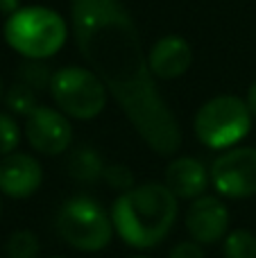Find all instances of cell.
<instances>
[{
	"mask_svg": "<svg viewBox=\"0 0 256 258\" xmlns=\"http://www.w3.org/2000/svg\"><path fill=\"white\" fill-rule=\"evenodd\" d=\"M73 36L89 68L107 84L145 145L172 156L181 127L152 75L139 30L120 0H71Z\"/></svg>",
	"mask_w": 256,
	"mask_h": 258,
	"instance_id": "1",
	"label": "cell"
},
{
	"mask_svg": "<svg viewBox=\"0 0 256 258\" xmlns=\"http://www.w3.org/2000/svg\"><path fill=\"white\" fill-rule=\"evenodd\" d=\"M113 231L132 249H152L172 231L179 200L163 183L150 181L120 192L111 206Z\"/></svg>",
	"mask_w": 256,
	"mask_h": 258,
	"instance_id": "2",
	"label": "cell"
},
{
	"mask_svg": "<svg viewBox=\"0 0 256 258\" xmlns=\"http://www.w3.org/2000/svg\"><path fill=\"white\" fill-rule=\"evenodd\" d=\"M3 36L5 43L23 59L45 61L63 48L68 23L61 14L45 5H27L7 16Z\"/></svg>",
	"mask_w": 256,
	"mask_h": 258,
	"instance_id": "3",
	"label": "cell"
},
{
	"mask_svg": "<svg viewBox=\"0 0 256 258\" xmlns=\"http://www.w3.org/2000/svg\"><path fill=\"white\" fill-rule=\"evenodd\" d=\"M54 229L77 251H102L113 240L111 213L93 197H68L57 211Z\"/></svg>",
	"mask_w": 256,
	"mask_h": 258,
	"instance_id": "4",
	"label": "cell"
},
{
	"mask_svg": "<svg viewBox=\"0 0 256 258\" xmlns=\"http://www.w3.org/2000/svg\"><path fill=\"white\" fill-rule=\"evenodd\" d=\"M252 111L247 102L236 95H216L198 109L193 118L195 136L209 150L236 147L252 129Z\"/></svg>",
	"mask_w": 256,
	"mask_h": 258,
	"instance_id": "5",
	"label": "cell"
},
{
	"mask_svg": "<svg viewBox=\"0 0 256 258\" xmlns=\"http://www.w3.org/2000/svg\"><path fill=\"white\" fill-rule=\"evenodd\" d=\"M54 107L73 120H93L104 111L109 89L91 68L63 66L54 71L50 82Z\"/></svg>",
	"mask_w": 256,
	"mask_h": 258,
	"instance_id": "6",
	"label": "cell"
},
{
	"mask_svg": "<svg viewBox=\"0 0 256 258\" xmlns=\"http://www.w3.org/2000/svg\"><path fill=\"white\" fill-rule=\"evenodd\" d=\"M211 186L229 200L256 195V147H229L211 163Z\"/></svg>",
	"mask_w": 256,
	"mask_h": 258,
	"instance_id": "7",
	"label": "cell"
},
{
	"mask_svg": "<svg viewBox=\"0 0 256 258\" xmlns=\"http://www.w3.org/2000/svg\"><path fill=\"white\" fill-rule=\"evenodd\" d=\"M25 138L30 147L39 154L59 156L68 152L73 143V127L71 118L52 107H36L25 116L23 125Z\"/></svg>",
	"mask_w": 256,
	"mask_h": 258,
	"instance_id": "8",
	"label": "cell"
},
{
	"mask_svg": "<svg viewBox=\"0 0 256 258\" xmlns=\"http://www.w3.org/2000/svg\"><path fill=\"white\" fill-rule=\"evenodd\" d=\"M190 240L200 245H216L229 233V209L216 195H200L190 200L184 215Z\"/></svg>",
	"mask_w": 256,
	"mask_h": 258,
	"instance_id": "9",
	"label": "cell"
},
{
	"mask_svg": "<svg viewBox=\"0 0 256 258\" xmlns=\"http://www.w3.org/2000/svg\"><path fill=\"white\" fill-rule=\"evenodd\" d=\"M43 183V168L27 152L0 156V192L12 200H27Z\"/></svg>",
	"mask_w": 256,
	"mask_h": 258,
	"instance_id": "10",
	"label": "cell"
},
{
	"mask_svg": "<svg viewBox=\"0 0 256 258\" xmlns=\"http://www.w3.org/2000/svg\"><path fill=\"white\" fill-rule=\"evenodd\" d=\"M148 63L157 80H163V82L179 80L181 75L188 73L190 63H193V48H190L188 41L179 34L161 36V39L150 48Z\"/></svg>",
	"mask_w": 256,
	"mask_h": 258,
	"instance_id": "11",
	"label": "cell"
},
{
	"mask_svg": "<svg viewBox=\"0 0 256 258\" xmlns=\"http://www.w3.org/2000/svg\"><path fill=\"white\" fill-rule=\"evenodd\" d=\"M209 183H211V174L195 156H177L166 165L163 172V186L177 200H195L204 195Z\"/></svg>",
	"mask_w": 256,
	"mask_h": 258,
	"instance_id": "12",
	"label": "cell"
},
{
	"mask_svg": "<svg viewBox=\"0 0 256 258\" xmlns=\"http://www.w3.org/2000/svg\"><path fill=\"white\" fill-rule=\"evenodd\" d=\"M104 161L100 156L98 150L89 145H82L77 150H73L66 159V172L71 179H75L77 183H95L102 181L104 174Z\"/></svg>",
	"mask_w": 256,
	"mask_h": 258,
	"instance_id": "13",
	"label": "cell"
},
{
	"mask_svg": "<svg viewBox=\"0 0 256 258\" xmlns=\"http://www.w3.org/2000/svg\"><path fill=\"white\" fill-rule=\"evenodd\" d=\"M39 251L41 242L30 229H18L5 240V258H36Z\"/></svg>",
	"mask_w": 256,
	"mask_h": 258,
	"instance_id": "14",
	"label": "cell"
},
{
	"mask_svg": "<svg viewBox=\"0 0 256 258\" xmlns=\"http://www.w3.org/2000/svg\"><path fill=\"white\" fill-rule=\"evenodd\" d=\"M52 75L54 71H50L43 61H34V59H25V61L18 66L16 71V77L21 84L30 86L32 91H50V82H52Z\"/></svg>",
	"mask_w": 256,
	"mask_h": 258,
	"instance_id": "15",
	"label": "cell"
},
{
	"mask_svg": "<svg viewBox=\"0 0 256 258\" xmlns=\"http://www.w3.org/2000/svg\"><path fill=\"white\" fill-rule=\"evenodd\" d=\"M225 258H256V236L247 229H234L222 242Z\"/></svg>",
	"mask_w": 256,
	"mask_h": 258,
	"instance_id": "16",
	"label": "cell"
},
{
	"mask_svg": "<svg viewBox=\"0 0 256 258\" xmlns=\"http://www.w3.org/2000/svg\"><path fill=\"white\" fill-rule=\"evenodd\" d=\"M3 100L12 116H27L32 109L39 107V102H36V91H32L30 86L21 84V82H16V84L5 93Z\"/></svg>",
	"mask_w": 256,
	"mask_h": 258,
	"instance_id": "17",
	"label": "cell"
},
{
	"mask_svg": "<svg viewBox=\"0 0 256 258\" xmlns=\"http://www.w3.org/2000/svg\"><path fill=\"white\" fill-rule=\"evenodd\" d=\"M21 143V127L9 111H0V156L16 152Z\"/></svg>",
	"mask_w": 256,
	"mask_h": 258,
	"instance_id": "18",
	"label": "cell"
},
{
	"mask_svg": "<svg viewBox=\"0 0 256 258\" xmlns=\"http://www.w3.org/2000/svg\"><path fill=\"white\" fill-rule=\"evenodd\" d=\"M102 181L107 183L109 188H113V190L127 192L130 188H134V172L122 163H113V165H107V168H104Z\"/></svg>",
	"mask_w": 256,
	"mask_h": 258,
	"instance_id": "19",
	"label": "cell"
},
{
	"mask_svg": "<svg viewBox=\"0 0 256 258\" xmlns=\"http://www.w3.org/2000/svg\"><path fill=\"white\" fill-rule=\"evenodd\" d=\"M168 258H204V249L195 240H181L170 249Z\"/></svg>",
	"mask_w": 256,
	"mask_h": 258,
	"instance_id": "20",
	"label": "cell"
},
{
	"mask_svg": "<svg viewBox=\"0 0 256 258\" xmlns=\"http://www.w3.org/2000/svg\"><path fill=\"white\" fill-rule=\"evenodd\" d=\"M18 9H21V0H0V14L5 16H12Z\"/></svg>",
	"mask_w": 256,
	"mask_h": 258,
	"instance_id": "21",
	"label": "cell"
},
{
	"mask_svg": "<svg viewBox=\"0 0 256 258\" xmlns=\"http://www.w3.org/2000/svg\"><path fill=\"white\" fill-rule=\"evenodd\" d=\"M245 102H247L249 111H252V116L256 118V80L252 82V86L247 89V95H245Z\"/></svg>",
	"mask_w": 256,
	"mask_h": 258,
	"instance_id": "22",
	"label": "cell"
},
{
	"mask_svg": "<svg viewBox=\"0 0 256 258\" xmlns=\"http://www.w3.org/2000/svg\"><path fill=\"white\" fill-rule=\"evenodd\" d=\"M5 98V86H3V77H0V100Z\"/></svg>",
	"mask_w": 256,
	"mask_h": 258,
	"instance_id": "23",
	"label": "cell"
},
{
	"mask_svg": "<svg viewBox=\"0 0 256 258\" xmlns=\"http://www.w3.org/2000/svg\"><path fill=\"white\" fill-rule=\"evenodd\" d=\"M0 215H3V192H0Z\"/></svg>",
	"mask_w": 256,
	"mask_h": 258,
	"instance_id": "24",
	"label": "cell"
},
{
	"mask_svg": "<svg viewBox=\"0 0 256 258\" xmlns=\"http://www.w3.org/2000/svg\"><path fill=\"white\" fill-rule=\"evenodd\" d=\"M134 258H150V256H134Z\"/></svg>",
	"mask_w": 256,
	"mask_h": 258,
	"instance_id": "25",
	"label": "cell"
}]
</instances>
